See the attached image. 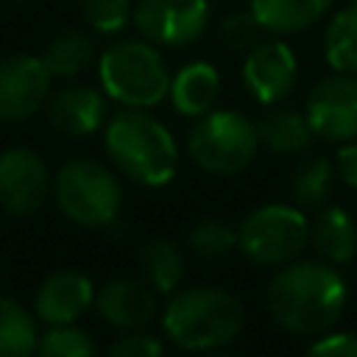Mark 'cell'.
Returning <instances> with one entry per match:
<instances>
[{"label":"cell","instance_id":"obj_8","mask_svg":"<svg viewBox=\"0 0 357 357\" xmlns=\"http://www.w3.org/2000/svg\"><path fill=\"white\" fill-rule=\"evenodd\" d=\"M209 0H139L131 22L156 47H190L209 25Z\"/></svg>","mask_w":357,"mask_h":357},{"label":"cell","instance_id":"obj_29","mask_svg":"<svg viewBox=\"0 0 357 357\" xmlns=\"http://www.w3.org/2000/svg\"><path fill=\"white\" fill-rule=\"evenodd\" d=\"M106 357H162V343L153 335L131 332L112 343Z\"/></svg>","mask_w":357,"mask_h":357},{"label":"cell","instance_id":"obj_30","mask_svg":"<svg viewBox=\"0 0 357 357\" xmlns=\"http://www.w3.org/2000/svg\"><path fill=\"white\" fill-rule=\"evenodd\" d=\"M307 357H357V332H335L315 340Z\"/></svg>","mask_w":357,"mask_h":357},{"label":"cell","instance_id":"obj_5","mask_svg":"<svg viewBox=\"0 0 357 357\" xmlns=\"http://www.w3.org/2000/svg\"><path fill=\"white\" fill-rule=\"evenodd\" d=\"M259 148L257 126L243 112L212 109L187 131V156L212 176H234L245 170Z\"/></svg>","mask_w":357,"mask_h":357},{"label":"cell","instance_id":"obj_9","mask_svg":"<svg viewBox=\"0 0 357 357\" xmlns=\"http://www.w3.org/2000/svg\"><path fill=\"white\" fill-rule=\"evenodd\" d=\"M304 117L324 142L357 139V75L332 70L321 78L307 95Z\"/></svg>","mask_w":357,"mask_h":357},{"label":"cell","instance_id":"obj_24","mask_svg":"<svg viewBox=\"0 0 357 357\" xmlns=\"http://www.w3.org/2000/svg\"><path fill=\"white\" fill-rule=\"evenodd\" d=\"M332 181H335V165L324 156H310L298 162V167L293 170L290 195L298 206H321L332 192Z\"/></svg>","mask_w":357,"mask_h":357},{"label":"cell","instance_id":"obj_31","mask_svg":"<svg viewBox=\"0 0 357 357\" xmlns=\"http://www.w3.org/2000/svg\"><path fill=\"white\" fill-rule=\"evenodd\" d=\"M335 170L351 190H357V139L340 142L335 153Z\"/></svg>","mask_w":357,"mask_h":357},{"label":"cell","instance_id":"obj_2","mask_svg":"<svg viewBox=\"0 0 357 357\" xmlns=\"http://www.w3.org/2000/svg\"><path fill=\"white\" fill-rule=\"evenodd\" d=\"M103 148L123 176L145 187H162L178 170V145L170 128L145 109L114 112L103 123Z\"/></svg>","mask_w":357,"mask_h":357},{"label":"cell","instance_id":"obj_15","mask_svg":"<svg viewBox=\"0 0 357 357\" xmlns=\"http://www.w3.org/2000/svg\"><path fill=\"white\" fill-rule=\"evenodd\" d=\"M98 315L117 329H139L156 315V293L148 282L114 279L95 293Z\"/></svg>","mask_w":357,"mask_h":357},{"label":"cell","instance_id":"obj_22","mask_svg":"<svg viewBox=\"0 0 357 357\" xmlns=\"http://www.w3.org/2000/svg\"><path fill=\"white\" fill-rule=\"evenodd\" d=\"M36 340V318L20 301L0 296V357H31Z\"/></svg>","mask_w":357,"mask_h":357},{"label":"cell","instance_id":"obj_3","mask_svg":"<svg viewBox=\"0 0 357 357\" xmlns=\"http://www.w3.org/2000/svg\"><path fill=\"white\" fill-rule=\"evenodd\" d=\"M245 324L243 304L223 287H190L176 293L162 315L165 335L184 351H212L229 346Z\"/></svg>","mask_w":357,"mask_h":357},{"label":"cell","instance_id":"obj_4","mask_svg":"<svg viewBox=\"0 0 357 357\" xmlns=\"http://www.w3.org/2000/svg\"><path fill=\"white\" fill-rule=\"evenodd\" d=\"M170 70L148 39H117L98 56L100 89L123 109H151L167 98Z\"/></svg>","mask_w":357,"mask_h":357},{"label":"cell","instance_id":"obj_17","mask_svg":"<svg viewBox=\"0 0 357 357\" xmlns=\"http://www.w3.org/2000/svg\"><path fill=\"white\" fill-rule=\"evenodd\" d=\"M335 0H248V11L257 17L265 33L293 36L321 22Z\"/></svg>","mask_w":357,"mask_h":357},{"label":"cell","instance_id":"obj_1","mask_svg":"<svg viewBox=\"0 0 357 357\" xmlns=\"http://www.w3.org/2000/svg\"><path fill=\"white\" fill-rule=\"evenodd\" d=\"M349 287L337 268L318 259H293L279 265L265 290L271 318L293 335L326 332L343 312Z\"/></svg>","mask_w":357,"mask_h":357},{"label":"cell","instance_id":"obj_12","mask_svg":"<svg viewBox=\"0 0 357 357\" xmlns=\"http://www.w3.org/2000/svg\"><path fill=\"white\" fill-rule=\"evenodd\" d=\"M53 190L45 159L31 148H8L0 153V204L14 215L36 212Z\"/></svg>","mask_w":357,"mask_h":357},{"label":"cell","instance_id":"obj_27","mask_svg":"<svg viewBox=\"0 0 357 357\" xmlns=\"http://www.w3.org/2000/svg\"><path fill=\"white\" fill-rule=\"evenodd\" d=\"M190 248L201 257H226L237 245V231L218 218H204L190 229Z\"/></svg>","mask_w":357,"mask_h":357},{"label":"cell","instance_id":"obj_28","mask_svg":"<svg viewBox=\"0 0 357 357\" xmlns=\"http://www.w3.org/2000/svg\"><path fill=\"white\" fill-rule=\"evenodd\" d=\"M262 25L257 22V17L245 8V11H231L220 20L218 25V39L226 50L231 53H248L259 39H262Z\"/></svg>","mask_w":357,"mask_h":357},{"label":"cell","instance_id":"obj_10","mask_svg":"<svg viewBox=\"0 0 357 357\" xmlns=\"http://www.w3.org/2000/svg\"><path fill=\"white\" fill-rule=\"evenodd\" d=\"M240 78L257 103L273 106V103L284 100L293 92L296 78H298V61H296L293 47L287 42H282V36L259 39L245 53Z\"/></svg>","mask_w":357,"mask_h":357},{"label":"cell","instance_id":"obj_21","mask_svg":"<svg viewBox=\"0 0 357 357\" xmlns=\"http://www.w3.org/2000/svg\"><path fill=\"white\" fill-rule=\"evenodd\" d=\"M324 59L335 73L357 75V3L335 11L324 31Z\"/></svg>","mask_w":357,"mask_h":357},{"label":"cell","instance_id":"obj_23","mask_svg":"<svg viewBox=\"0 0 357 357\" xmlns=\"http://www.w3.org/2000/svg\"><path fill=\"white\" fill-rule=\"evenodd\" d=\"M139 268H142L145 282L153 290L170 293L178 284L181 273H184V259H181V251L176 248V243L151 240L139 254Z\"/></svg>","mask_w":357,"mask_h":357},{"label":"cell","instance_id":"obj_16","mask_svg":"<svg viewBox=\"0 0 357 357\" xmlns=\"http://www.w3.org/2000/svg\"><path fill=\"white\" fill-rule=\"evenodd\" d=\"M220 95V73L209 61H190L170 75L167 98L184 117H201L215 109Z\"/></svg>","mask_w":357,"mask_h":357},{"label":"cell","instance_id":"obj_32","mask_svg":"<svg viewBox=\"0 0 357 357\" xmlns=\"http://www.w3.org/2000/svg\"><path fill=\"white\" fill-rule=\"evenodd\" d=\"M346 3H357V0H346Z\"/></svg>","mask_w":357,"mask_h":357},{"label":"cell","instance_id":"obj_26","mask_svg":"<svg viewBox=\"0 0 357 357\" xmlns=\"http://www.w3.org/2000/svg\"><path fill=\"white\" fill-rule=\"evenodd\" d=\"M81 14L95 33L114 36L131 22L134 3L131 0H81Z\"/></svg>","mask_w":357,"mask_h":357},{"label":"cell","instance_id":"obj_11","mask_svg":"<svg viewBox=\"0 0 357 357\" xmlns=\"http://www.w3.org/2000/svg\"><path fill=\"white\" fill-rule=\"evenodd\" d=\"M50 73L39 56L11 53L0 59V120L22 123L50 98Z\"/></svg>","mask_w":357,"mask_h":357},{"label":"cell","instance_id":"obj_14","mask_svg":"<svg viewBox=\"0 0 357 357\" xmlns=\"http://www.w3.org/2000/svg\"><path fill=\"white\" fill-rule=\"evenodd\" d=\"M109 98L95 89V86H84V84H73L59 89L53 98H47L45 103V114L47 123L64 134V137H89L95 131L103 128V123L109 120Z\"/></svg>","mask_w":357,"mask_h":357},{"label":"cell","instance_id":"obj_25","mask_svg":"<svg viewBox=\"0 0 357 357\" xmlns=\"http://www.w3.org/2000/svg\"><path fill=\"white\" fill-rule=\"evenodd\" d=\"M31 357H95V343L84 329H75L73 324L50 326L45 335H39Z\"/></svg>","mask_w":357,"mask_h":357},{"label":"cell","instance_id":"obj_18","mask_svg":"<svg viewBox=\"0 0 357 357\" xmlns=\"http://www.w3.org/2000/svg\"><path fill=\"white\" fill-rule=\"evenodd\" d=\"M315 254L329 265H343L357 254V226L340 206H326L310 223V240Z\"/></svg>","mask_w":357,"mask_h":357},{"label":"cell","instance_id":"obj_6","mask_svg":"<svg viewBox=\"0 0 357 357\" xmlns=\"http://www.w3.org/2000/svg\"><path fill=\"white\" fill-rule=\"evenodd\" d=\"M53 198L73 223L89 229L114 223L123 206L117 176L95 159H70L61 165L53 176Z\"/></svg>","mask_w":357,"mask_h":357},{"label":"cell","instance_id":"obj_20","mask_svg":"<svg viewBox=\"0 0 357 357\" xmlns=\"http://www.w3.org/2000/svg\"><path fill=\"white\" fill-rule=\"evenodd\" d=\"M92 53H95L92 39L78 28H67V31H59L45 45L39 59L50 73V78H75L89 67Z\"/></svg>","mask_w":357,"mask_h":357},{"label":"cell","instance_id":"obj_13","mask_svg":"<svg viewBox=\"0 0 357 357\" xmlns=\"http://www.w3.org/2000/svg\"><path fill=\"white\" fill-rule=\"evenodd\" d=\"M92 301H95L92 279L81 271L64 268L50 273L39 284L33 298V312L47 326H67V324H75L89 310Z\"/></svg>","mask_w":357,"mask_h":357},{"label":"cell","instance_id":"obj_19","mask_svg":"<svg viewBox=\"0 0 357 357\" xmlns=\"http://www.w3.org/2000/svg\"><path fill=\"white\" fill-rule=\"evenodd\" d=\"M254 126H257L259 145H265L273 153H304L315 139L304 112L284 109V106L268 109Z\"/></svg>","mask_w":357,"mask_h":357},{"label":"cell","instance_id":"obj_7","mask_svg":"<svg viewBox=\"0 0 357 357\" xmlns=\"http://www.w3.org/2000/svg\"><path fill=\"white\" fill-rule=\"evenodd\" d=\"M310 240V220L298 206L268 204L254 209L237 229V248L257 265L279 268L304 251Z\"/></svg>","mask_w":357,"mask_h":357}]
</instances>
